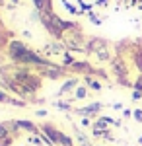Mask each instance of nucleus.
<instances>
[{
    "label": "nucleus",
    "instance_id": "f257e3e1",
    "mask_svg": "<svg viewBox=\"0 0 142 146\" xmlns=\"http://www.w3.org/2000/svg\"><path fill=\"white\" fill-rule=\"evenodd\" d=\"M27 47L23 45L22 41H10L8 43V56H10L14 62H18V64H22L23 62V56L27 55Z\"/></svg>",
    "mask_w": 142,
    "mask_h": 146
},
{
    "label": "nucleus",
    "instance_id": "f03ea898",
    "mask_svg": "<svg viewBox=\"0 0 142 146\" xmlns=\"http://www.w3.org/2000/svg\"><path fill=\"white\" fill-rule=\"evenodd\" d=\"M39 129H41V133H43V135H47L49 138H51V140H53V144H55V146L58 144V140H60V135H62V133H60V131L56 129L55 125H51V123H43L41 127H39Z\"/></svg>",
    "mask_w": 142,
    "mask_h": 146
},
{
    "label": "nucleus",
    "instance_id": "7ed1b4c3",
    "mask_svg": "<svg viewBox=\"0 0 142 146\" xmlns=\"http://www.w3.org/2000/svg\"><path fill=\"white\" fill-rule=\"evenodd\" d=\"M109 43L105 41V39H101V37H92L90 41H88V53H99V51H103V49H107Z\"/></svg>",
    "mask_w": 142,
    "mask_h": 146
},
{
    "label": "nucleus",
    "instance_id": "20e7f679",
    "mask_svg": "<svg viewBox=\"0 0 142 146\" xmlns=\"http://www.w3.org/2000/svg\"><path fill=\"white\" fill-rule=\"evenodd\" d=\"M14 142V135L6 129V125L0 123V146H10Z\"/></svg>",
    "mask_w": 142,
    "mask_h": 146
},
{
    "label": "nucleus",
    "instance_id": "39448f33",
    "mask_svg": "<svg viewBox=\"0 0 142 146\" xmlns=\"http://www.w3.org/2000/svg\"><path fill=\"white\" fill-rule=\"evenodd\" d=\"M103 109V105L101 103H92V105H88V107H82V109H76L78 115H84V117H90V115H96Z\"/></svg>",
    "mask_w": 142,
    "mask_h": 146
},
{
    "label": "nucleus",
    "instance_id": "423d86ee",
    "mask_svg": "<svg viewBox=\"0 0 142 146\" xmlns=\"http://www.w3.org/2000/svg\"><path fill=\"white\" fill-rule=\"evenodd\" d=\"M16 123H18L20 129L27 131V133H35V135H39V133H41V129H39V127H35L31 121H23V119H20V121H16Z\"/></svg>",
    "mask_w": 142,
    "mask_h": 146
},
{
    "label": "nucleus",
    "instance_id": "0eeeda50",
    "mask_svg": "<svg viewBox=\"0 0 142 146\" xmlns=\"http://www.w3.org/2000/svg\"><path fill=\"white\" fill-rule=\"evenodd\" d=\"M45 53H53V55H66L64 45H60V43H49V45H45Z\"/></svg>",
    "mask_w": 142,
    "mask_h": 146
},
{
    "label": "nucleus",
    "instance_id": "6e6552de",
    "mask_svg": "<svg viewBox=\"0 0 142 146\" xmlns=\"http://www.w3.org/2000/svg\"><path fill=\"white\" fill-rule=\"evenodd\" d=\"M76 88H78V80L76 78H70V80H66L64 84L60 86V92H58V94L64 96V94H68L70 90H76Z\"/></svg>",
    "mask_w": 142,
    "mask_h": 146
},
{
    "label": "nucleus",
    "instance_id": "1a4fd4ad",
    "mask_svg": "<svg viewBox=\"0 0 142 146\" xmlns=\"http://www.w3.org/2000/svg\"><path fill=\"white\" fill-rule=\"evenodd\" d=\"M35 8L39 12H53V6H51V0H33Z\"/></svg>",
    "mask_w": 142,
    "mask_h": 146
},
{
    "label": "nucleus",
    "instance_id": "9d476101",
    "mask_svg": "<svg viewBox=\"0 0 142 146\" xmlns=\"http://www.w3.org/2000/svg\"><path fill=\"white\" fill-rule=\"evenodd\" d=\"M86 86H88V88H92V90H96V92L101 90V84H99L96 78H92V76H86Z\"/></svg>",
    "mask_w": 142,
    "mask_h": 146
},
{
    "label": "nucleus",
    "instance_id": "9b49d317",
    "mask_svg": "<svg viewBox=\"0 0 142 146\" xmlns=\"http://www.w3.org/2000/svg\"><path fill=\"white\" fill-rule=\"evenodd\" d=\"M86 96H88V88L86 86H78L76 90H74V98H76V100H84Z\"/></svg>",
    "mask_w": 142,
    "mask_h": 146
},
{
    "label": "nucleus",
    "instance_id": "f8f14e48",
    "mask_svg": "<svg viewBox=\"0 0 142 146\" xmlns=\"http://www.w3.org/2000/svg\"><path fill=\"white\" fill-rule=\"evenodd\" d=\"M58 144H60V146H74V142H72L70 136H66L64 133H62V135H60V140H58Z\"/></svg>",
    "mask_w": 142,
    "mask_h": 146
},
{
    "label": "nucleus",
    "instance_id": "ddd939ff",
    "mask_svg": "<svg viewBox=\"0 0 142 146\" xmlns=\"http://www.w3.org/2000/svg\"><path fill=\"white\" fill-rule=\"evenodd\" d=\"M55 105L58 107V109H64V111H68V109H70V103H66V101H56Z\"/></svg>",
    "mask_w": 142,
    "mask_h": 146
},
{
    "label": "nucleus",
    "instance_id": "4468645a",
    "mask_svg": "<svg viewBox=\"0 0 142 146\" xmlns=\"http://www.w3.org/2000/svg\"><path fill=\"white\" fill-rule=\"evenodd\" d=\"M132 117H134L138 123H142V109H136V111H132Z\"/></svg>",
    "mask_w": 142,
    "mask_h": 146
},
{
    "label": "nucleus",
    "instance_id": "2eb2a0df",
    "mask_svg": "<svg viewBox=\"0 0 142 146\" xmlns=\"http://www.w3.org/2000/svg\"><path fill=\"white\" fill-rule=\"evenodd\" d=\"M134 90H138V92H142V74L136 78V82H134Z\"/></svg>",
    "mask_w": 142,
    "mask_h": 146
},
{
    "label": "nucleus",
    "instance_id": "dca6fc26",
    "mask_svg": "<svg viewBox=\"0 0 142 146\" xmlns=\"http://www.w3.org/2000/svg\"><path fill=\"white\" fill-rule=\"evenodd\" d=\"M8 100H10V96H6L4 92L0 90V103H8Z\"/></svg>",
    "mask_w": 142,
    "mask_h": 146
},
{
    "label": "nucleus",
    "instance_id": "f3484780",
    "mask_svg": "<svg viewBox=\"0 0 142 146\" xmlns=\"http://www.w3.org/2000/svg\"><path fill=\"white\" fill-rule=\"evenodd\" d=\"M140 98H142V92H138V90H134V92H132V100H134V101H138Z\"/></svg>",
    "mask_w": 142,
    "mask_h": 146
},
{
    "label": "nucleus",
    "instance_id": "a211bd4d",
    "mask_svg": "<svg viewBox=\"0 0 142 146\" xmlns=\"http://www.w3.org/2000/svg\"><path fill=\"white\" fill-rule=\"evenodd\" d=\"M90 20H92V22L96 23V25H99V23H101V20H99L98 16H94V14H92V12H90Z\"/></svg>",
    "mask_w": 142,
    "mask_h": 146
},
{
    "label": "nucleus",
    "instance_id": "6ab92c4d",
    "mask_svg": "<svg viewBox=\"0 0 142 146\" xmlns=\"http://www.w3.org/2000/svg\"><path fill=\"white\" fill-rule=\"evenodd\" d=\"M37 115H39V117H45V115H47V111H45V109H39V111H37Z\"/></svg>",
    "mask_w": 142,
    "mask_h": 146
},
{
    "label": "nucleus",
    "instance_id": "aec40b11",
    "mask_svg": "<svg viewBox=\"0 0 142 146\" xmlns=\"http://www.w3.org/2000/svg\"><path fill=\"white\" fill-rule=\"evenodd\" d=\"M82 125H84V127H88V125H90V119H88V117H84V119H82Z\"/></svg>",
    "mask_w": 142,
    "mask_h": 146
},
{
    "label": "nucleus",
    "instance_id": "412c9836",
    "mask_svg": "<svg viewBox=\"0 0 142 146\" xmlns=\"http://www.w3.org/2000/svg\"><path fill=\"white\" fill-rule=\"evenodd\" d=\"M98 4H99V6H103V4H105V0H98Z\"/></svg>",
    "mask_w": 142,
    "mask_h": 146
},
{
    "label": "nucleus",
    "instance_id": "4be33fe9",
    "mask_svg": "<svg viewBox=\"0 0 142 146\" xmlns=\"http://www.w3.org/2000/svg\"><path fill=\"white\" fill-rule=\"evenodd\" d=\"M138 144H142V136H140V138H138Z\"/></svg>",
    "mask_w": 142,
    "mask_h": 146
},
{
    "label": "nucleus",
    "instance_id": "5701e85b",
    "mask_svg": "<svg viewBox=\"0 0 142 146\" xmlns=\"http://www.w3.org/2000/svg\"><path fill=\"white\" fill-rule=\"evenodd\" d=\"M14 2H20V0H14Z\"/></svg>",
    "mask_w": 142,
    "mask_h": 146
}]
</instances>
